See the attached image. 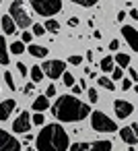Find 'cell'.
I'll return each instance as SVG.
<instances>
[{
    "instance_id": "cb8c5ba5",
    "label": "cell",
    "mask_w": 138,
    "mask_h": 151,
    "mask_svg": "<svg viewBox=\"0 0 138 151\" xmlns=\"http://www.w3.org/2000/svg\"><path fill=\"white\" fill-rule=\"evenodd\" d=\"M62 83H64V87H74V77H72V73H64L62 75Z\"/></svg>"
},
{
    "instance_id": "8fae6325",
    "label": "cell",
    "mask_w": 138,
    "mask_h": 151,
    "mask_svg": "<svg viewBox=\"0 0 138 151\" xmlns=\"http://www.w3.org/2000/svg\"><path fill=\"white\" fill-rule=\"evenodd\" d=\"M132 104L130 101H126V99H115L113 101V112H115V116L120 118V120H126L130 114H132Z\"/></svg>"
},
{
    "instance_id": "4dcf8cb0",
    "label": "cell",
    "mask_w": 138,
    "mask_h": 151,
    "mask_svg": "<svg viewBox=\"0 0 138 151\" xmlns=\"http://www.w3.org/2000/svg\"><path fill=\"white\" fill-rule=\"evenodd\" d=\"M31 40H33V33H31V31H23V35H21V42H23V44H29Z\"/></svg>"
},
{
    "instance_id": "e575fe53",
    "label": "cell",
    "mask_w": 138,
    "mask_h": 151,
    "mask_svg": "<svg viewBox=\"0 0 138 151\" xmlns=\"http://www.w3.org/2000/svg\"><path fill=\"white\" fill-rule=\"evenodd\" d=\"M130 87H132V81H130V79H124V81H122V89H124V91H128Z\"/></svg>"
},
{
    "instance_id": "83f0119b",
    "label": "cell",
    "mask_w": 138,
    "mask_h": 151,
    "mask_svg": "<svg viewBox=\"0 0 138 151\" xmlns=\"http://www.w3.org/2000/svg\"><path fill=\"white\" fill-rule=\"evenodd\" d=\"M87 93H89V101H91V104H97V101H99V95H97V89H93V87H91V89H89Z\"/></svg>"
},
{
    "instance_id": "8d00e7d4",
    "label": "cell",
    "mask_w": 138,
    "mask_h": 151,
    "mask_svg": "<svg viewBox=\"0 0 138 151\" xmlns=\"http://www.w3.org/2000/svg\"><path fill=\"white\" fill-rule=\"evenodd\" d=\"M80 93H83V87H80V85H74V87H72V95H74V97H78Z\"/></svg>"
},
{
    "instance_id": "ab89813d",
    "label": "cell",
    "mask_w": 138,
    "mask_h": 151,
    "mask_svg": "<svg viewBox=\"0 0 138 151\" xmlns=\"http://www.w3.org/2000/svg\"><path fill=\"white\" fill-rule=\"evenodd\" d=\"M68 25H70V27H76V25H78V19H76V17H70V19H68Z\"/></svg>"
},
{
    "instance_id": "2e32d148",
    "label": "cell",
    "mask_w": 138,
    "mask_h": 151,
    "mask_svg": "<svg viewBox=\"0 0 138 151\" xmlns=\"http://www.w3.org/2000/svg\"><path fill=\"white\" fill-rule=\"evenodd\" d=\"M11 62V56H9V46H6V40L0 35V64H9Z\"/></svg>"
},
{
    "instance_id": "30bf717a",
    "label": "cell",
    "mask_w": 138,
    "mask_h": 151,
    "mask_svg": "<svg viewBox=\"0 0 138 151\" xmlns=\"http://www.w3.org/2000/svg\"><path fill=\"white\" fill-rule=\"evenodd\" d=\"M29 128H31V116H29V112H21L13 122V130L15 132H29Z\"/></svg>"
},
{
    "instance_id": "3957f363",
    "label": "cell",
    "mask_w": 138,
    "mask_h": 151,
    "mask_svg": "<svg viewBox=\"0 0 138 151\" xmlns=\"http://www.w3.org/2000/svg\"><path fill=\"white\" fill-rule=\"evenodd\" d=\"M9 17H11L13 23L19 25L21 29H27V27L33 23V19H31V15L27 13L23 0H13V2H11V6H9Z\"/></svg>"
},
{
    "instance_id": "d6986e66",
    "label": "cell",
    "mask_w": 138,
    "mask_h": 151,
    "mask_svg": "<svg viewBox=\"0 0 138 151\" xmlns=\"http://www.w3.org/2000/svg\"><path fill=\"white\" fill-rule=\"evenodd\" d=\"M15 56H19V54H23V52H27V48H25V44L21 42V40H17V42H13L11 44V48H9Z\"/></svg>"
},
{
    "instance_id": "f1b7e54d",
    "label": "cell",
    "mask_w": 138,
    "mask_h": 151,
    "mask_svg": "<svg viewBox=\"0 0 138 151\" xmlns=\"http://www.w3.org/2000/svg\"><path fill=\"white\" fill-rule=\"evenodd\" d=\"M74 4H78V6H95L97 2L95 0H72Z\"/></svg>"
},
{
    "instance_id": "8992f818",
    "label": "cell",
    "mask_w": 138,
    "mask_h": 151,
    "mask_svg": "<svg viewBox=\"0 0 138 151\" xmlns=\"http://www.w3.org/2000/svg\"><path fill=\"white\" fill-rule=\"evenodd\" d=\"M70 151H111V141H87L70 145Z\"/></svg>"
},
{
    "instance_id": "ac0fdd59",
    "label": "cell",
    "mask_w": 138,
    "mask_h": 151,
    "mask_svg": "<svg viewBox=\"0 0 138 151\" xmlns=\"http://www.w3.org/2000/svg\"><path fill=\"white\" fill-rule=\"evenodd\" d=\"M43 29L50 31V33H58V31H60V23H58L56 19H48V21L43 23Z\"/></svg>"
},
{
    "instance_id": "7402d4cb",
    "label": "cell",
    "mask_w": 138,
    "mask_h": 151,
    "mask_svg": "<svg viewBox=\"0 0 138 151\" xmlns=\"http://www.w3.org/2000/svg\"><path fill=\"white\" fill-rule=\"evenodd\" d=\"M99 87H103V89H107V91H113V89H115V83H113L111 79H107V77H99Z\"/></svg>"
},
{
    "instance_id": "e0dca14e",
    "label": "cell",
    "mask_w": 138,
    "mask_h": 151,
    "mask_svg": "<svg viewBox=\"0 0 138 151\" xmlns=\"http://www.w3.org/2000/svg\"><path fill=\"white\" fill-rule=\"evenodd\" d=\"M0 23H2V31H4L6 35H13V33L17 31V25L13 23V19H11L9 15H4V17H2V21H0Z\"/></svg>"
},
{
    "instance_id": "6da1fadb",
    "label": "cell",
    "mask_w": 138,
    "mask_h": 151,
    "mask_svg": "<svg viewBox=\"0 0 138 151\" xmlns=\"http://www.w3.org/2000/svg\"><path fill=\"white\" fill-rule=\"evenodd\" d=\"M52 114L60 122H80L87 116H91V106L83 104L74 95H60L52 106Z\"/></svg>"
},
{
    "instance_id": "5b68a950",
    "label": "cell",
    "mask_w": 138,
    "mask_h": 151,
    "mask_svg": "<svg viewBox=\"0 0 138 151\" xmlns=\"http://www.w3.org/2000/svg\"><path fill=\"white\" fill-rule=\"evenodd\" d=\"M91 126L97 132H115L117 130L115 120H111L105 112H99V110L91 112Z\"/></svg>"
},
{
    "instance_id": "d4e9b609",
    "label": "cell",
    "mask_w": 138,
    "mask_h": 151,
    "mask_svg": "<svg viewBox=\"0 0 138 151\" xmlns=\"http://www.w3.org/2000/svg\"><path fill=\"white\" fill-rule=\"evenodd\" d=\"M4 81H6V85H9V89L11 91H17V85H15V79H13V73H4Z\"/></svg>"
},
{
    "instance_id": "60d3db41",
    "label": "cell",
    "mask_w": 138,
    "mask_h": 151,
    "mask_svg": "<svg viewBox=\"0 0 138 151\" xmlns=\"http://www.w3.org/2000/svg\"><path fill=\"white\" fill-rule=\"evenodd\" d=\"M130 17H132L134 21H138V9H132V11H130Z\"/></svg>"
},
{
    "instance_id": "5bb4252c",
    "label": "cell",
    "mask_w": 138,
    "mask_h": 151,
    "mask_svg": "<svg viewBox=\"0 0 138 151\" xmlns=\"http://www.w3.org/2000/svg\"><path fill=\"white\" fill-rule=\"evenodd\" d=\"M48 108H50V99H48L46 95H39V97L33 99V110H35V114H41V112L48 110Z\"/></svg>"
},
{
    "instance_id": "9c48e42d",
    "label": "cell",
    "mask_w": 138,
    "mask_h": 151,
    "mask_svg": "<svg viewBox=\"0 0 138 151\" xmlns=\"http://www.w3.org/2000/svg\"><path fill=\"white\" fill-rule=\"evenodd\" d=\"M120 137H122V141H124V143H128L130 147H134V145L138 143V124H136V122H132L130 126L120 128Z\"/></svg>"
},
{
    "instance_id": "484cf974",
    "label": "cell",
    "mask_w": 138,
    "mask_h": 151,
    "mask_svg": "<svg viewBox=\"0 0 138 151\" xmlns=\"http://www.w3.org/2000/svg\"><path fill=\"white\" fill-rule=\"evenodd\" d=\"M33 35H37V37H41V35H46V29H43V25H39V23H33V31H31Z\"/></svg>"
},
{
    "instance_id": "7a4b0ae2",
    "label": "cell",
    "mask_w": 138,
    "mask_h": 151,
    "mask_svg": "<svg viewBox=\"0 0 138 151\" xmlns=\"http://www.w3.org/2000/svg\"><path fill=\"white\" fill-rule=\"evenodd\" d=\"M68 147L70 139L62 124H46L35 139V151H66Z\"/></svg>"
},
{
    "instance_id": "836d02e7",
    "label": "cell",
    "mask_w": 138,
    "mask_h": 151,
    "mask_svg": "<svg viewBox=\"0 0 138 151\" xmlns=\"http://www.w3.org/2000/svg\"><path fill=\"white\" fill-rule=\"evenodd\" d=\"M43 120H46V118H43L41 114H35V116H33V124H39V126H41V124H43Z\"/></svg>"
},
{
    "instance_id": "ffe728a7",
    "label": "cell",
    "mask_w": 138,
    "mask_h": 151,
    "mask_svg": "<svg viewBox=\"0 0 138 151\" xmlns=\"http://www.w3.org/2000/svg\"><path fill=\"white\" fill-rule=\"evenodd\" d=\"M99 68L103 70V73H111L115 66H113V58L111 56H105L103 60H101V64H99Z\"/></svg>"
},
{
    "instance_id": "f35d334b",
    "label": "cell",
    "mask_w": 138,
    "mask_h": 151,
    "mask_svg": "<svg viewBox=\"0 0 138 151\" xmlns=\"http://www.w3.org/2000/svg\"><path fill=\"white\" fill-rule=\"evenodd\" d=\"M117 48H120V42L117 40H111L109 42V50H117Z\"/></svg>"
},
{
    "instance_id": "b9f144b4",
    "label": "cell",
    "mask_w": 138,
    "mask_h": 151,
    "mask_svg": "<svg viewBox=\"0 0 138 151\" xmlns=\"http://www.w3.org/2000/svg\"><path fill=\"white\" fill-rule=\"evenodd\" d=\"M115 19H117V21H124V19H126V13H124V11H120V13H117V17H115Z\"/></svg>"
},
{
    "instance_id": "603a6c76",
    "label": "cell",
    "mask_w": 138,
    "mask_h": 151,
    "mask_svg": "<svg viewBox=\"0 0 138 151\" xmlns=\"http://www.w3.org/2000/svg\"><path fill=\"white\" fill-rule=\"evenodd\" d=\"M115 62H117V66H128L130 64V56L128 54H115Z\"/></svg>"
},
{
    "instance_id": "f6af8a7d",
    "label": "cell",
    "mask_w": 138,
    "mask_h": 151,
    "mask_svg": "<svg viewBox=\"0 0 138 151\" xmlns=\"http://www.w3.org/2000/svg\"><path fill=\"white\" fill-rule=\"evenodd\" d=\"M128 151H136V149H134V147H130V149H128Z\"/></svg>"
},
{
    "instance_id": "d6a6232c",
    "label": "cell",
    "mask_w": 138,
    "mask_h": 151,
    "mask_svg": "<svg viewBox=\"0 0 138 151\" xmlns=\"http://www.w3.org/2000/svg\"><path fill=\"white\" fill-rule=\"evenodd\" d=\"M68 62H70V64H80V62H83V56H70Z\"/></svg>"
},
{
    "instance_id": "7bdbcfd3",
    "label": "cell",
    "mask_w": 138,
    "mask_h": 151,
    "mask_svg": "<svg viewBox=\"0 0 138 151\" xmlns=\"http://www.w3.org/2000/svg\"><path fill=\"white\" fill-rule=\"evenodd\" d=\"M101 35H103L101 31H93V37H95V40H101Z\"/></svg>"
},
{
    "instance_id": "44dd1931",
    "label": "cell",
    "mask_w": 138,
    "mask_h": 151,
    "mask_svg": "<svg viewBox=\"0 0 138 151\" xmlns=\"http://www.w3.org/2000/svg\"><path fill=\"white\" fill-rule=\"evenodd\" d=\"M29 75H31V83H39V81L43 79V70H41V66H33Z\"/></svg>"
},
{
    "instance_id": "f546056e",
    "label": "cell",
    "mask_w": 138,
    "mask_h": 151,
    "mask_svg": "<svg viewBox=\"0 0 138 151\" xmlns=\"http://www.w3.org/2000/svg\"><path fill=\"white\" fill-rule=\"evenodd\" d=\"M111 77H113V81H120V79L124 77V73H122V68H120V66H115V68L111 70Z\"/></svg>"
},
{
    "instance_id": "ba28073f",
    "label": "cell",
    "mask_w": 138,
    "mask_h": 151,
    "mask_svg": "<svg viewBox=\"0 0 138 151\" xmlns=\"http://www.w3.org/2000/svg\"><path fill=\"white\" fill-rule=\"evenodd\" d=\"M0 151H21L19 139L6 132L4 128H0Z\"/></svg>"
},
{
    "instance_id": "4fadbf2b",
    "label": "cell",
    "mask_w": 138,
    "mask_h": 151,
    "mask_svg": "<svg viewBox=\"0 0 138 151\" xmlns=\"http://www.w3.org/2000/svg\"><path fill=\"white\" fill-rule=\"evenodd\" d=\"M15 108H17V101H15V99H4V101H0V120H9Z\"/></svg>"
},
{
    "instance_id": "74e56055",
    "label": "cell",
    "mask_w": 138,
    "mask_h": 151,
    "mask_svg": "<svg viewBox=\"0 0 138 151\" xmlns=\"http://www.w3.org/2000/svg\"><path fill=\"white\" fill-rule=\"evenodd\" d=\"M128 73H130V77H128V79H130V81H138V73H136V70H134V68H130V70H128Z\"/></svg>"
},
{
    "instance_id": "1f68e13d",
    "label": "cell",
    "mask_w": 138,
    "mask_h": 151,
    "mask_svg": "<svg viewBox=\"0 0 138 151\" xmlns=\"http://www.w3.org/2000/svg\"><path fill=\"white\" fill-rule=\"evenodd\" d=\"M54 95H56V87L50 83V85H48V89H46V97L50 99V97H54Z\"/></svg>"
},
{
    "instance_id": "277c9868",
    "label": "cell",
    "mask_w": 138,
    "mask_h": 151,
    "mask_svg": "<svg viewBox=\"0 0 138 151\" xmlns=\"http://www.w3.org/2000/svg\"><path fill=\"white\" fill-rule=\"evenodd\" d=\"M29 6L41 17H54L62 11L60 0H29Z\"/></svg>"
},
{
    "instance_id": "d590c367",
    "label": "cell",
    "mask_w": 138,
    "mask_h": 151,
    "mask_svg": "<svg viewBox=\"0 0 138 151\" xmlns=\"http://www.w3.org/2000/svg\"><path fill=\"white\" fill-rule=\"evenodd\" d=\"M33 89H35V83H27V85H25V89H23V93H27V95H29Z\"/></svg>"
},
{
    "instance_id": "9a60e30c",
    "label": "cell",
    "mask_w": 138,
    "mask_h": 151,
    "mask_svg": "<svg viewBox=\"0 0 138 151\" xmlns=\"http://www.w3.org/2000/svg\"><path fill=\"white\" fill-rule=\"evenodd\" d=\"M27 52L31 54V58H46V56H48V48L37 46V44H31V46L27 48Z\"/></svg>"
},
{
    "instance_id": "ee69618b",
    "label": "cell",
    "mask_w": 138,
    "mask_h": 151,
    "mask_svg": "<svg viewBox=\"0 0 138 151\" xmlns=\"http://www.w3.org/2000/svg\"><path fill=\"white\" fill-rule=\"evenodd\" d=\"M27 151H35V149H33V147H29V149H27Z\"/></svg>"
},
{
    "instance_id": "52a82bcc",
    "label": "cell",
    "mask_w": 138,
    "mask_h": 151,
    "mask_svg": "<svg viewBox=\"0 0 138 151\" xmlns=\"http://www.w3.org/2000/svg\"><path fill=\"white\" fill-rule=\"evenodd\" d=\"M43 75H48L50 79H60L64 73H66V64L62 60H46L43 64H39Z\"/></svg>"
},
{
    "instance_id": "4316f807",
    "label": "cell",
    "mask_w": 138,
    "mask_h": 151,
    "mask_svg": "<svg viewBox=\"0 0 138 151\" xmlns=\"http://www.w3.org/2000/svg\"><path fill=\"white\" fill-rule=\"evenodd\" d=\"M17 70H19V75H21V77H27V75H29V70H27V64H25V62H17Z\"/></svg>"
},
{
    "instance_id": "7c38bea8",
    "label": "cell",
    "mask_w": 138,
    "mask_h": 151,
    "mask_svg": "<svg viewBox=\"0 0 138 151\" xmlns=\"http://www.w3.org/2000/svg\"><path fill=\"white\" fill-rule=\"evenodd\" d=\"M122 35H124V40L128 42V46H130L134 52H138V29H134L132 25H124V27H122Z\"/></svg>"
}]
</instances>
